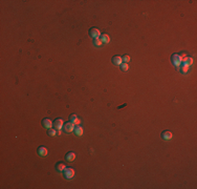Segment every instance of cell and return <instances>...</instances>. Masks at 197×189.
I'll return each instance as SVG.
<instances>
[{"instance_id":"cell-17","label":"cell","mask_w":197,"mask_h":189,"mask_svg":"<svg viewBox=\"0 0 197 189\" xmlns=\"http://www.w3.org/2000/svg\"><path fill=\"white\" fill-rule=\"evenodd\" d=\"M121 65H122V70H124V72H127L128 68H129V66H128L127 63H122Z\"/></svg>"},{"instance_id":"cell-4","label":"cell","mask_w":197,"mask_h":189,"mask_svg":"<svg viewBox=\"0 0 197 189\" xmlns=\"http://www.w3.org/2000/svg\"><path fill=\"white\" fill-rule=\"evenodd\" d=\"M42 125H43V127H44V128L49 129V128H52V126L54 125V123L49 119H44V120H43V122H42Z\"/></svg>"},{"instance_id":"cell-3","label":"cell","mask_w":197,"mask_h":189,"mask_svg":"<svg viewBox=\"0 0 197 189\" xmlns=\"http://www.w3.org/2000/svg\"><path fill=\"white\" fill-rule=\"evenodd\" d=\"M182 60H183V59L180 58L178 55H173V56H172V62H173V64H174L175 66H177V67H178V66L182 64Z\"/></svg>"},{"instance_id":"cell-7","label":"cell","mask_w":197,"mask_h":189,"mask_svg":"<svg viewBox=\"0 0 197 189\" xmlns=\"http://www.w3.org/2000/svg\"><path fill=\"white\" fill-rule=\"evenodd\" d=\"M73 129H74V124L72 122H69V123L65 124V131L66 132H71V131H73Z\"/></svg>"},{"instance_id":"cell-13","label":"cell","mask_w":197,"mask_h":189,"mask_svg":"<svg viewBox=\"0 0 197 189\" xmlns=\"http://www.w3.org/2000/svg\"><path fill=\"white\" fill-rule=\"evenodd\" d=\"M101 40H102V42H104V43H109V41H110V37L108 36L107 34H104V35H101Z\"/></svg>"},{"instance_id":"cell-5","label":"cell","mask_w":197,"mask_h":189,"mask_svg":"<svg viewBox=\"0 0 197 189\" xmlns=\"http://www.w3.org/2000/svg\"><path fill=\"white\" fill-rule=\"evenodd\" d=\"M63 124H64V122H63L62 119H57L56 121L54 122V126H55V128H57L58 130H60V129L62 128Z\"/></svg>"},{"instance_id":"cell-10","label":"cell","mask_w":197,"mask_h":189,"mask_svg":"<svg viewBox=\"0 0 197 189\" xmlns=\"http://www.w3.org/2000/svg\"><path fill=\"white\" fill-rule=\"evenodd\" d=\"M74 159H76V153L74 152L70 151V152L67 153V156H66V160H67L68 162H73Z\"/></svg>"},{"instance_id":"cell-2","label":"cell","mask_w":197,"mask_h":189,"mask_svg":"<svg viewBox=\"0 0 197 189\" xmlns=\"http://www.w3.org/2000/svg\"><path fill=\"white\" fill-rule=\"evenodd\" d=\"M89 35L93 39H96V38H98V36H101V32L98 29H97V27H92V29L89 31Z\"/></svg>"},{"instance_id":"cell-16","label":"cell","mask_w":197,"mask_h":189,"mask_svg":"<svg viewBox=\"0 0 197 189\" xmlns=\"http://www.w3.org/2000/svg\"><path fill=\"white\" fill-rule=\"evenodd\" d=\"M56 133H57L56 129H54V128H49L48 129V135L50 137H55V136H56Z\"/></svg>"},{"instance_id":"cell-20","label":"cell","mask_w":197,"mask_h":189,"mask_svg":"<svg viewBox=\"0 0 197 189\" xmlns=\"http://www.w3.org/2000/svg\"><path fill=\"white\" fill-rule=\"evenodd\" d=\"M123 61H124V63H128L130 61V57L128 55H126V56H124V58H123Z\"/></svg>"},{"instance_id":"cell-14","label":"cell","mask_w":197,"mask_h":189,"mask_svg":"<svg viewBox=\"0 0 197 189\" xmlns=\"http://www.w3.org/2000/svg\"><path fill=\"white\" fill-rule=\"evenodd\" d=\"M65 164H63V163H60V164H58L57 165V170L59 171V172H62V171H64L65 170Z\"/></svg>"},{"instance_id":"cell-12","label":"cell","mask_w":197,"mask_h":189,"mask_svg":"<svg viewBox=\"0 0 197 189\" xmlns=\"http://www.w3.org/2000/svg\"><path fill=\"white\" fill-rule=\"evenodd\" d=\"M38 153H39V156H41V157H45L47 155V149L45 147H39Z\"/></svg>"},{"instance_id":"cell-8","label":"cell","mask_w":197,"mask_h":189,"mask_svg":"<svg viewBox=\"0 0 197 189\" xmlns=\"http://www.w3.org/2000/svg\"><path fill=\"white\" fill-rule=\"evenodd\" d=\"M172 137H173V135H172V132H170V131H164L163 135H161V138H163L164 140H166V141L171 140Z\"/></svg>"},{"instance_id":"cell-19","label":"cell","mask_w":197,"mask_h":189,"mask_svg":"<svg viewBox=\"0 0 197 189\" xmlns=\"http://www.w3.org/2000/svg\"><path fill=\"white\" fill-rule=\"evenodd\" d=\"M188 70H189V66H187V65H183V67H182V72H183V74H186V73H188Z\"/></svg>"},{"instance_id":"cell-1","label":"cell","mask_w":197,"mask_h":189,"mask_svg":"<svg viewBox=\"0 0 197 189\" xmlns=\"http://www.w3.org/2000/svg\"><path fill=\"white\" fill-rule=\"evenodd\" d=\"M64 175H65V178L68 179V180L72 179L74 176V169H72V168H65Z\"/></svg>"},{"instance_id":"cell-6","label":"cell","mask_w":197,"mask_h":189,"mask_svg":"<svg viewBox=\"0 0 197 189\" xmlns=\"http://www.w3.org/2000/svg\"><path fill=\"white\" fill-rule=\"evenodd\" d=\"M112 63L114 65H121L123 63V58L120 57V56H115L112 58Z\"/></svg>"},{"instance_id":"cell-15","label":"cell","mask_w":197,"mask_h":189,"mask_svg":"<svg viewBox=\"0 0 197 189\" xmlns=\"http://www.w3.org/2000/svg\"><path fill=\"white\" fill-rule=\"evenodd\" d=\"M102 40L100 38H96V39H93V44L96 45V46H101L102 45Z\"/></svg>"},{"instance_id":"cell-11","label":"cell","mask_w":197,"mask_h":189,"mask_svg":"<svg viewBox=\"0 0 197 189\" xmlns=\"http://www.w3.org/2000/svg\"><path fill=\"white\" fill-rule=\"evenodd\" d=\"M74 132H76V135L77 136H79V137H81L82 135H83V132H84V130H83V128H82V126H80V125H78L77 127H74Z\"/></svg>"},{"instance_id":"cell-9","label":"cell","mask_w":197,"mask_h":189,"mask_svg":"<svg viewBox=\"0 0 197 189\" xmlns=\"http://www.w3.org/2000/svg\"><path fill=\"white\" fill-rule=\"evenodd\" d=\"M182 63H183V65L190 66V65H192V63H193V59L192 58H189V57H184L183 60H182Z\"/></svg>"},{"instance_id":"cell-18","label":"cell","mask_w":197,"mask_h":189,"mask_svg":"<svg viewBox=\"0 0 197 189\" xmlns=\"http://www.w3.org/2000/svg\"><path fill=\"white\" fill-rule=\"evenodd\" d=\"M78 119V117H77V115H71V116H70L69 117V120H70V122H72V123H73V122L74 121H76Z\"/></svg>"},{"instance_id":"cell-21","label":"cell","mask_w":197,"mask_h":189,"mask_svg":"<svg viewBox=\"0 0 197 189\" xmlns=\"http://www.w3.org/2000/svg\"><path fill=\"white\" fill-rule=\"evenodd\" d=\"M80 123H81V120H80V119H77L76 121L73 122V124H74V125H79Z\"/></svg>"}]
</instances>
